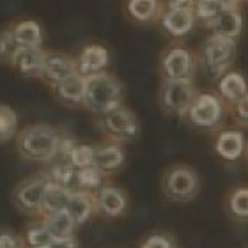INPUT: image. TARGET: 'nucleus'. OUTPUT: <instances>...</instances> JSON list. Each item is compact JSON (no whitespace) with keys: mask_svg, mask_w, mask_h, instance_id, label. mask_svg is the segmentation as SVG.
<instances>
[{"mask_svg":"<svg viewBox=\"0 0 248 248\" xmlns=\"http://www.w3.org/2000/svg\"><path fill=\"white\" fill-rule=\"evenodd\" d=\"M227 9V5L223 0H197L195 4V16L197 20L209 23L211 20H215L222 11Z\"/></svg>","mask_w":248,"mask_h":248,"instance_id":"7c9ffc66","label":"nucleus"},{"mask_svg":"<svg viewBox=\"0 0 248 248\" xmlns=\"http://www.w3.org/2000/svg\"><path fill=\"white\" fill-rule=\"evenodd\" d=\"M197 16L193 9H183V7H167L160 18L161 29L172 37H185L191 29L195 27Z\"/></svg>","mask_w":248,"mask_h":248,"instance_id":"4468645a","label":"nucleus"},{"mask_svg":"<svg viewBox=\"0 0 248 248\" xmlns=\"http://www.w3.org/2000/svg\"><path fill=\"white\" fill-rule=\"evenodd\" d=\"M94 195H96V215L99 217L107 220H115V218L124 217L128 211V193L119 186L105 185Z\"/></svg>","mask_w":248,"mask_h":248,"instance_id":"9b49d317","label":"nucleus"},{"mask_svg":"<svg viewBox=\"0 0 248 248\" xmlns=\"http://www.w3.org/2000/svg\"><path fill=\"white\" fill-rule=\"evenodd\" d=\"M218 96L223 103L229 105V108L234 103H238L245 94H248V82L239 71H227L223 77L218 78Z\"/></svg>","mask_w":248,"mask_h":248,"instance_id":"aec40b11","label":"nucleus"},{"mask_svg":"<svg viewBox=\"0 0 248 248\" xmlns=\"http://www.w3.org/2000/svg\"><path fill=\"white\" fill-rule=\"evenodd\" d=\"M197 0H165L167 7H183V9H195Z\"/></svg>","mask_w":248,"mask_h":248,"instance_id":"f704fd0d","label":"nucleus"},{"mask_svg":"<svg viewBox=\"0 0 248 248\" xmlns=\"http://www.w3.org/2000/svg\"><path fill=\"white\" fill-rule=\"evenodd\" d=\"M23 241H25L27 248H52L57 239L50 234L46 225L39 218L27 225L25 232H23Z\"/></svg>","mask_w":248,"mask_h":248,"instance_id":"393cba45","label":"nucleus"},{"mask_svg":"<svg viewBox=\"0 0 248 248\" xmlns=\"http://www.w3.org/2000/svg\"><path fill=\"white\" fill-rule=\"evenodd\" d=\"M52 91L55 98L66 107H71V108L85 107V77H82L80 73L59 83Z\"/></svg>","mask_w":248,"mask_h":248,"instance_id":"412c9836","label":"nucleus"},{"mask_svg":"<svg viewBox=\"0 0 248 248\" xmlns=\"http://www.w3.org/2000/svg\"><path fill=\"white\" fill-rule=\"evenodd\" d=\"M0 248H27L23 236L13 231H0Z\"/></svg>","mask_w":248,"mask_h":248,"instance_id":"72a5a7b5","label":"nucleus"},{"mask_svg":"<svg viewBox=\"0 0 248 248\" xmlns=\"http://www.w3.org/2000/svg\"><path fill=\"white\" fill-rule=\"evenodd\" d=\"M61 144V131L45 123L27 124L15 139L18 156L32 163H53L59 158Z\"/></svg>","mask_w":248,"mask_h":248,"instance_id":"f257e3e1","label":"nucleus"},{"mask_svg":"<svg viewBox=\"0 0 248 248\" xmlns=\"http://www.w3.org/2000/svg\"><path fill=\"white\" fill-rule=\"evenodd\" d=\"M43 223L46 225L53 238L57 241H67V239H75V231H77V223L73 222V218L67 215V211L55 213V215H46L41 218Z\"/></svg>","mask_w":248,"mask_h":248,"instance_id":"5701e85b","label":"nucleus"},{"mask_svg":"<svg viewBox=\"0 0 248 248\" xmlns=\"http://www.w3.org/2000/svg\"><path fill=\"white\" fill-rule=\"evenodd\" d=\"M225 107L218 94L213 93H199L193 99L188 114L185 119L201 129H217L223 123Z\"/></svg>","mask_w":248,"mask_h":248,"instance_id":"6e6552de","label":"nucleus"},{"mask_svg":"<svg viewBox=\"0 0 248 248\" xmlns=\"http://www.w3.org/2000/svg\"><path fill=\"white\" fill-rule=\"evenodd\" d=\"M46 53L48 50H45V48H20L16 52L11 67L21 77L39 78L45 61H46Z\"/></svg>","mask_w":248,"mask_h":248,"instance_id":"f3484780","label":"nucleus"},{"mask_svg":"<svg viewBox=\"0 0 248 248\" xmlns=\"http://www.w3.org/2000/svg\"><path fill=\"white\" fill-rule=\"evenodd\" d=\"M201 179L195 169L188 165H172L163 172L161 190L169 201L188 202L199 193Z\"/></svg>","mask_w":248,"mask_h":248,"instance_id":"39448f33","label":"nucleus"},{"mask_svg":"<svg viewBox=\"0 0 248 248\" xmlns=\"http://www.w3.org/2000/svg\"><path fill=\"white\" fill-rule=\"evenodd\" d=\"M247 158H248V145H247Z\"/></svg>","mask_w":248,"mask_h":248,"instance_id":"e433bc0d","label":"nucleus"},{"mask_svg":"<svg viewBox=\"0 0 248 248\" xmlns=\"http://www.w3.org/2000/svg\"><path fill=\"white\" fill-rule=\"evenodd\" d=\"M108 64V50L103 45H98V43L85 45L77 55V67L82 77H91V75H98V73L107 71Z\"/></svg>","mask_w":248,"mask_h":248,"instance_id":"ddd939ff","label":"nucleus"},{"mask_svg":"<svg viewBox=\"0 0 248 248\" xmlns=\"http://www.w3.org/2000/svg\"><path fill=\"white\" fill-rule=\"evenodd\" d=\"M20 50V45L16 41L15 34L11 31V25L0 27V64L11 66L15 61L16 52Z\"/></svg>","mask_w":248,"mask_h":248,"instance_id":"c756f323","label":"nucleus"},{"mask_svg":"<svg viewBox=\"0 0 248 248\" xmlns=\"http://www.w3.org/2000/svg\"><path fill=\"white\" fill-rule=\"evenodd\" d=\"M231 112H232V115H234V121H236L239 126L248 128V94H245L238 103H234L232 107H231Z\"/></svg>","mask_w":248,"mask_h":248,"instance_id":"473e14b6","label":"nucleus"},{"mask_svg":"<svg viewBox=\"0 0 248 248\" xmlns=\"http://www.w3.org/2000/svg\"><path fill=\"white\" fill-rule=\"evenodd\" d=\"M225 2V5L227 7H241V4H245V2H248V0H223Z\"/></svg>","mask_w":248,"mask_h":248,"instance_id":"c9c22d12","label":"nucleus"},{"mask_svg":"<svg viewBox=\"0 0 248 248\" xmlns=\"http://www.w3.org/2000/svg\"><path fill=\"white\" fill-rule=\"evenodd\" d=\"M50 185L46 172L37 174V176L27 177L15 186L11 193L13 206L25 217L41 218L43 217V202L46 195V188Z\"/></svg>","mask_w":248,"mask_h":248,"instance_id":"7ed1b4c3","label":"nucleus"},{"mask_svg":"<svg viewBox=\"0 0 248 248\" xmlns=\"http://www.w3.org/2000/svg\"><path fill=\"white\" fill-rule=\"evenodd\" d=\"M66 161H69L77 170L94 167V145L91 144H78L77 140L73 142L66 155Z\"/></svg>","mask_w":248,"mask_h":248,"instance_id":"c85d7f7f","label":"nucleus"},{"mask_svg":"<svg viewBox=\"0 0 248 248\" xmlns=\"http://www.w3.org/2000/svg\"><path fill=\"white\" fill-rule=\"evenodd\" d=\"M126 163V151L123 144L105 140L94 145V167H98L105 176L119 172Z\"/></svg>","mask_w":248,"mask_h":248,"instance_id":"f8f14e48","label":"nucleus"},{"mask_svg":"<svg viewBox=\"0 0 248 248\" xmlns=\"http://www.w3.org/2000/svg\"><path fill=\"white\" fill-rule=\"evenodd\" d=\"M66 211L77 227H82L96 215V195L91 191H73Z\"/></svg>","mask_w":248,"mask_h":248,"instance_id":"4be33fe9","label":"nucleus"},{"mask_svg":"<svg viewBox=\"0 0 248 248\" xmlns=\"http://www.w3.org/2000/svg\"><path fill=\"white\" fill-rule=\"evenodd\" d=\"M234 57H236V39H227V37L211 34L202 45L199 62L213 78H220L227 71H231Z\"/></svg>","mask_w":248,"mask_h":248,"instance_id":"20e7f679","label":"nucleus"},{"mask_svg":"<svg viewBox=\"0 0 248 248\" xmlns=\"http://www.w3.org/2000/svg\"><path fill=\"white\" fill-rule=\"evenodd\" d=\"M247 145L241 129H222L215 139V151L225 161H238L247 153Z\"/></svg>","mask_w":248,"mask_h":248,"instance_id":"2eb2a0df","label":"nucleus"},{"mask_svg":"<svg viewBox=\"0 0 248 248\" xmlns=\"http://www.w3.org/2000/svg\"><path fill=\"white\" fill-rule=\"evenodd\" d=\"M77 73V57H71L69 53L62 52H48L39 80H43L48 87L53 89Z\"/></svg>","mask_w":248,"mask_h":248,"instance_id":"9d476101","label":"nucleus"},{"mask_svg":"<svg viewBox=\"0 0 248 248\" xmlns=\"http://www.w3.org/2000/svg\"><path fill=\"white\" fill-rule=\"evenodd\" d=\"M206 27L211 31L213 36L227 37V39H238L243 31V15L238 7H227L220 15L206 23Z\"/></svg>","mask_w":248,"mask_h":248,"instance_id":"a211bd4d","label":"nucleus"},{"mask_svg":"<svg viewBox=\"0 0 248 248\" xmlns=\"http://www.w3.org/2000/svg\"><path fill=\"white\" fill-rule=\"evenodd\" d=\"M99 131L105 135V139L117 144L131 142L140 135V121L126 107L112 110L108 114H103L98 121Z\"/></svg>","mask_w":248,"mask_h":248,"instance_id":"423d86ee","label":"nucleus"},{"mask_svg":"<svg viewBox=\"0 0 248 248\" xmlns=\"http://www.w3.org/2000/svg\"><path fill=\"white\" fill-rule=\"evenodd\" d=\"M18 114L7 103H0V144H7L18 135Z\"/></svg>","mask_w":248,"mask_h":248,"instance_id":"bb28decb","label":"nucleus"},{"mask_svg":"<svg viewBox=\"0 0 248 248\" xmlns=\"http://www.w3.org/2000/svg\"><path fill=\"white\" fill-rule=\"evenodd\" d=\"M193 80H163L160 87V105L167 114L185 119L193 99L197 98Z\"/></svg>","mask_w":248,"mask_h":248,"instance_id":"0eeeda50","label":"nucleus"},{"mask_svg":"<svg viewBox=\"0 0 248 248\" xmlns=\"http://www.w3.org/2000/svg\"><path fill=\"white\" fill-rule=\"evenodd\" d=\"M124 85L108 71L85 77V108L94 114H108L123 107Z\"/></svg>","mask_w":248,"mask_h":248,"instance_id":"f03ea898","label":"nucleus"},{"mask_svg":"<svg viewBox=\"0 0 248 248\" xmlns=\"http://www.w3.org/2000/svg\"><path fill=\"white\" fill-rule=\"evenodd\" d=\"M163 9H165L163 0H124V15L139 25H149L153 21H160Z\"/></svg>","mask_w":248,"mask_h":248,"instance_id":"dca6fc26","label":"nucleus"},{"mask_svg":"<svg viewBox=\"0 0 248 248\" xmlns=\"http://www.w3.org/2000/svg\"><path fill=\"white\" fill-rule=\"evenodd\" d=\"M139 248H177L176 239L167 232H153L142 239Z\"/></svg>","mask_w":248,"mask_h":248,"instance_id":"2f4dec72","label":"nucleus"},{"mask_svg":"<svg viewBox=\"0 0 248 248\" xmlns=\"http://www.w3.org/2000/svg\"><path fill=\"white\" fill-rule=\"evenodd\" d=\"M71 195H73L71 190H67V188H64V186H59V185H53V183H50V185H48V188H46L45 202H43V217L66 211Z\"/></svg>","mask_w":248,"mask_h":248,"instance_id":"b1692460","label":"nucleus"},{"mask_svg":"<svg viewBox=\"0 0 248 248\" xmlns=\"http://www.w3.org/2000/svg\"><path fill=\"white\" fill-rule=\"evenodd\" d=\"M199 59L183 45H170L160 59V73L163 80H193Z\"/></svg>","mask_w":248,"mask_h":248,"instance_id":"1a4fd4ad","label":"nucleus"},{"mask_svg":"<svg viewBox=\"0 0 248 248\" xmlns=\"http://www.w3.org/2000/svg\"><path fill=\"white\" fill-rule=\"evenodd\" d=\"M20 48H43L45 32L41 23L34 18H16L9 23Z\"/></svg>","mask_w":248,"mask_h":248,"instance_id":"6ab92c4d","label":"nucleus"},{"mask_svg":"<svg viewBox=\"0 0 248 248\" xmlns=\"http://www.w3.org/2000/svg\"><path fill=\"white\" fill-rule=\"evenodd\" d=\"M227 211L234 220H248V186H239L227 197Z\"/></svg>","mask_w":248,"mask_h":248,"instance_id":"cd10ccee","label":"nucleus"},{"mask_svg":"<svg viewBox=\"0 0 248 248\" xmlns=\"http://www.w3.org/2000/svg\"><path fill=\"white\" fill-rule=\"evenodd\" d=\"M107 176L99 170L98 167H87L77 170V190L75 191H91L96 193L99 188H103Z\"/></svg>","mask_w":248,"mask_h":248,"instance_id":"a878e982","label":"nucleus"}]
</instances>
